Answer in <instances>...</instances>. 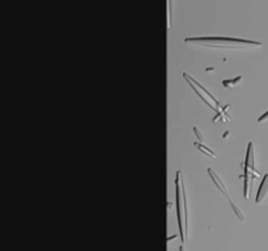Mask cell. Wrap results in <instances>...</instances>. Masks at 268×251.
Masks as SVG:
<instances>
[{"mask_svg": "<svg viewBox=\"0 0 268 251\" xmlns=\"http://www.w3.org/2000/svg\"><path fill=\"white\" fill-rule=\"evenodd\" d=\"M208 174H209V177H211V179L213 180V183L216 184V187L218 188L220 191H221L224 195H225L226 197H229V193H228V191H226V187H225V184H224V182L221 179L218 178V175L214 173V171L212 170V169H208Z\"/></svg>", "mask_w": 268, "mask_h": 251, "instance_id": "obj_5", "label": "cell"}, {"mask_svg": "<svg viewBox=\"0 0 268 251\" xmlns=\"http://www.w3.org/2000/svg\"><path fill=\"white\" fill-rule=\"evenodd\" d=\"M168 4H169V24H168V28H170L171 26V5H173V2H168Z\"/></svg>", "mask_w": 268, "mask_h": 251, "instance_id": "obj_10", "label": "cell"}, {"mask_svg": "<svg viewBox=\"0 0 268 251\" xmlns=\"http://www.w3.org/2000/svg\"><path fill=\"white\" fill-rule=\"evenodd\" d=\"M183 77H184V80H186V81H188V82H192V84H194V85H195V86L197 88V89H200V90L203 92V93H204L205 96H207V97H209V99L212 101V103L214 105V106H216V109L218 110V111H221V103H220L218 101H217L216 98H214V97H213V94L211 93L209 90H207V89H205V88H204L203 85H201V84H200L199 81H196L195 78H194V77H191V76H190V75H188V73H186V72H184V73H183Z\"/></svg>", "mask_w": 268, "mask_h": 251, "instance_id": "obj_3", "label": "cell"}, {"mask_svg": "<svg viewBox=\"0 0 268 251\" xmlns=\"http://www.w3.org/2000/svg\"><path fill=\"white\" fill-rule=\"evenodd\" d=\"M205 71H207V72H212V71H214V68H212V67H211V68H205Z\"/></svg>", "mask_w": 268, "mask_h": 251, "instance_id": "obj_14", "label": "cell"}, {"mask_svg": "<svg viewBox=\"0 0 268 251\" xmlns=\"http://www.w3.org/2000/svg\"><path fill=\"white\" fill-rule=\"evenodd\" d=\"M230 135V131H226V132H224V135H222V139H226L228 136Z\"/></svg>", "mask_w": 268, "mask_h": 251, "instance_id": "obj_12", "label": "cell"}, {"mask_svg": "<svg viewBox=\"0 0 268 251\" xmlns=\"http://www.w3.org/2000/svg\"><path fill=\"white\" fill-rule=\"evenodd\" d=\"M184 42L190 45L204 46V47H214V48H226V50H234V48H250V47H260L262 42L250 41V39H239V38H226V37H194L186 38Z\"/></svg>", "mask_w": 268, "mask_h": 251, "instance_id": "obj_1", "label": "cell"}, {"mask_svg": "<svg viewBox=\"0 0 268 251\" xmlns=\"http://www.w3.org/2000/svg\"><path fill=\"white\" fill-rule=\"evenodd\" d=\"M177 237H178L177 234H174V235H171V237H169V238H168V242H171V241H173V239H175V238H177Z\"/></svg>", "mask_w": 268, "mask_h": 251, "instance_id": "obj_13", "label": "cell"}, {"mask_svg": "<svg viewBox=\"0 0 268 251\" xmlns=\"http://www.w3.org/2000/svg\"><path fill=\"white\" fill-rule=\"evenodd\" d=\"M179 251H184V247H183V246H181V247H179Z\"/></svg>", "mask_w": 268, "mask_h": 251, "instance_id": "obj_15", "label": "cell"}, {"mask_svg": "<svg viewBox=\"0 0 268 251\" xmlns=\"http://www.w3.org/2000/svg\"><path fill=\"white\" fill-rule=\"evenodd\" d=\"M194 145H195V147H196L197 149H199V151H203L207 156H211L212 158H216V153H214L213 151H211V149H209L208 147H205L204 144H201V143H199V141H196Z\"/></svg>", "mask_w": 268, "mask_h": 251, "instance_id": "obj_6", "label": "cell"}, {"mask_svg": "<svg viewBox=\"0 0 268 251\" xmlns=\"http://www.w3.org/2000/svg\"><path fill=\"white\" fill-rule=\"evenodd\" d=\"M182 174L181 171H177V179H175V199H177V216H178V225H179V233H181V241L186 242V232H184L183 218H182V208H181V200H182V184H181Z\"/></svg>", "mask_w": 268, "mask_h": 251, "instance_id": "obj_2", "label": "cell"}, {"mask_svg": "<svg viewBox=\"0 0 268 251\" xmlns=\"http://www.w3.org/2000/svg\"><path fill=\"white\" fill-rule=\"evenodd\" d=\"M266 119H268V111H267V113H264V114H263V115H262V117H259V118H258V122H259V123H260V122H264Z\"/></svg>", "mask_w": 268, "mask_h": 251, "instance_id": "obj_11", "label": "cell"}, {"mask_svg": "<svg viewBox=\"0 0 268 251\" xmlns=\"http://www.w3.org/2000/svg\"><path fill=\"white\" fill-rule=\"evenodd\" d=\"M242 76H237L235 78H233V80H222V85L225 88H231V86H235L238 82L242 81Z\"/></svg>", "mask_w": 268, "mask_h": 251, "instance_id": "obj_7", "label": "cell"}, {"mask_svg": "<svg viewBox=\"0 0 268 251\" xmlns=\"http://www.w3.org/2000/svg\"><path fill=\"white\" fill-rule=\"evenodd\" d=\"M229 204H230V207H231L233 212H234V213H235V216H237V217H238V220H241V221L243 222V221H245V214H243L242 212H241V209H239L238 207H237L234 203H233L231 200H229Z\"/></svg>", "mask_w": 268, "mask_h": 251, "instance_id": "obj_8", "label": "cell"}, {"mask_svg": "<svg viewBox=\"0 0 268 251\" xmlns=\"http://www.w3.org/2000/svg\"><path fill=\"white\" fill-rule=\"evenodd\" d=\"M267 192H268V174L264 175V178H263L260 186H259V190H258V193H256V200H255L256 204L262 203V200L264 199V196L267 195Z\"/></svg>", "mask_w": 268, "mask_h": 251, "instance_id": "obj_4", "label": "cell"}, {"mask_svg": "<svg viewBox=\"0 0 268 251\" xmlns=\"http://www.w3.org/2000/svg\"><path fill=\"white\" fill-rule=\"evenodd\" d=\"M194 132H195V135L197 136V139H199V143H201V144H203V143H204V136L201 135V132L199 131V128H197L196 126L194 127Z\"/></svg>", "mask_w": 268, "mask_h": 251, "instance_id": "obj_9", "label": "cell"}]
</instances>
